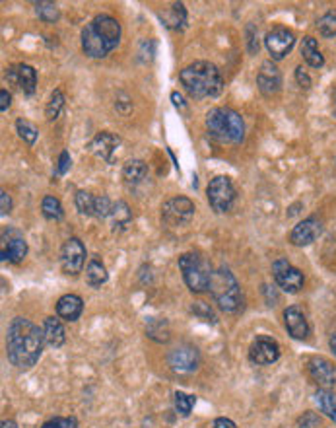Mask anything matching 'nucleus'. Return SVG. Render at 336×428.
<instances>
[{"mask_svg":"<svg viewBox=\"0 0 336 428\" xmlns=\"http://www.w3.org/2000/svg\"><path fill=\"white\" fill-rule=\"evenodd\" d=\"M208 202L216 212H227L232 210L233 202H235V187H233L232 179L225 175H216L214 179H210L206 189Z\"/></svg>","mask_w":336,"mask_h":428,"instance_id":"0eeeda50","label":"nucleus"},{"mask_svg":"<svg viewBox=\"0 0 336 428\" xmlns=\"http://www.w3.org/2000/svg\"><path fill=\"white\" fill-rule=\"evenodd\" d=\"M27 255V242L24 236L14 230V228H4L2 237H0V257L2 261L8 263H22Z\"/></svg>","mask_w":336,"mask_h":428,"instance_id":"9b49d317","label":"nucleus"},{"mask_svg":"<svg viewBox=\"0 0 336 428\" xmlns=\"http://www.w3.org/2000/svg\"><path fill=\"white\" fill-rule=\"evenodd\" d=\"M119 146H121V137H117V134H113V132L109 131H104V132H97L94 139L90 140L88 150H90L94 156L102 158V160H105V162L111 164L113 154L117 152Z\"/></svg>","mask_w":336,"mask_h":428,"instance_id":"2eb2a0df","label":"nucleus"},{"mask_svg":"<svg viewBox=\"0 0 336 428\" xmlns=\"http://www.w3.org/2000/svg\"><path fill=\"white\" fill-rule=\"evenodd\" d=\"M109 219H111L113 232H122V230H127V226L130 224V220H132V212H130L129 205L125 201L113 202V210Z\"/></svg>","mask_w":336,"mask_h":428,"instance_id":"393cba45","label":"nucleus"},{"mask_svg":"<svg viewBox=\"0 0 336 428\" xmlns=\"http://www.w3.org/2000/svg\"><path fill=\"white\" fill-rule=\"evenodd\" d=\"M113 210V202L109 201V197H95V209H94V216L95 219H109Z\"/></svg>","mask_w":336,"mask_h":428,"instance_id":"e433bc0d","label":"nucleus"},{"mask_svg":"<svg viewBox=\"0 0 336 428\" xmlns=\"http://www.w3.org/2000/svg\"><path fill=\"white\" fill-rule=\"evenodd\" d=\"M317 403H319L321 411L330 417L336 407V395L332 392H328V389H319L317 392Z\"/></svg>","mask_w":336,"mask_h":428,"instance_id":"c9c22d12","label":"nucleus"},{"mask_svg":"<svg viewBox=\"0 0 336 428\" xmlns=\"http://www.w3.org/2000/svg\"><path fill=\"white\" fill-rule=\"evenodd\" d=\"M206 131L222 144H239L245 139V121L232 107H214L206 113Z\"/></svg>","mask_w":336,"mask_h":428,"instance_id":"20e7f679","label":"nucleus"},{"mask_svg":"<svg viewBox=\"0 0 336 428\" xmlns=\"http://www.w3.org/2000/svg\"><path fill=\"white\" fill-rule=\"evenodd\" d=\"M86 247L78 237H69L61 249V267L64 275L76 277L86 265Z\"/></svg>","mask_w":336,"mask_h":428,"instance_id":"9d476101","label":"nucleus"},{"mask_svg":"<svg viewBox=\"0 0 336 428\" xmlns=\"http://www.w3.org/2000/svg\"><path fill=\"white\" fill-rule=\"evenodd\" d=\"M257 86L260 94L265 96H274L282 88V74L272 61H265L260 64L259 74H257Z\"/></svg>","mask_w":336,"mask_h":428,"instance_id":"f3484780","label":"nucleus"},{"mask_svg":"<svg viewBox=\"0 0 336 428\" xmlns=\"http://www.w3.org/2000/svg\"><path fill=\"white\" fill-rule=\"evenodd\" d=\"M16 129H18V134H20V139H24L31 146V144H35V140H37V129H35L34 125L29 121H26V119H18L16 121Z\"/></svg>","mask_w":336,"mask_h":428,"instance_id":"473e14b6","label":"nucleus"},{"mask_svg":"<svg viewBox=\"0 0 336 428\" xmlns=\"http://www.w3.org/2000/svg\"><path fill=\"white\" fill-rule=\"evenodd\" d=\"M192 314L199 315V317H202V319H206V322H212V324H216V315H214V312H212V308L208 306V304H204V302H195V306H192Z\"/></svg>","mask_w":336,"mask_h":428,"instance_id":"58836bf2","label":"nucleus"},{"mask_svg":"<svg viewBox=\"0 0 336 428\" xmlns=\"http://www.w3.org/2000/svg\"><path fill=\"white\" fill-rule=\"evenodd\" d=\"M249 359L251 362L259 364V366H268L274 364L280 359V345L267 335H260L249 347Z\"/></svg>","mask_w":336,"mask_h":428,"instance_id":"4468645a","label":"nucleus"},{"mask_svg":"<svg viewBox=\"0 0 336 428\" xmlns=\"http://www.w3.org/2000/svg\"><path fill=\"white\" fill-rule=\"evenodd\" d=\"M330 419H332L336 422V407H335V411H332V415H330Z\"/></svg>","mask_w":336,"mask_h":428,"instance_id":"603ef678","label":"nucleus"},{"mask_svg":"<svg viewBox=\"0 0 336 428\" xmlns=\"http://www.w3.org/2000/svg\"><path fill=\"white\" fill-rule=\"evenodd\" d=\"M179 269L183 272L185 284L189 287L190 292L195 294H204L210 290V280H212V267L210 263L200 254H183L179 257Z\"/></svg>","mask_w":336,"mask_h":428,"instance_id":"423d86ee","label":"nucleus"},{"mask_svg":"<svg viewBox=\"0 0 336 428\" xmlns=\"http://www.w3.org/2000/svg\"><path fill=\"white\" fill-rule=\"evenodd\" d=\"M319 422V417H315V413H305L302 419H300V427L307 428L311 424H317Z\"/></svg>","mask_w":336,"mask_h":428,"instance_id":"a18cd8bd","label":"nucleus"},{"mask_svg":"<svg viewBox=\"0 0 336 428\" xmlns=\"http://www.w3.org/2000/svg\"><path fill=\"white\" fill-rule=\"evenodd\" d=\"M0 428H18V424H16V420L8 419V420H2V427Z\"/></svg>","mask_w":336,"mask_h":428,"instance_id":"8fccbe9b","label":"nucleus"},{"mask_svg":"<svg viewBox=\"0 0 336 428\" xmlns=\"http://www.w3.org/2000/svg\"><path fill=\"white\" fill-rule=\"evenodd\" d=\"M35 14L39 20H43L45 24H55L61 18V10L55 2H35Z\"/></svg>","mask_w":336,"mask_h":428,"instance_id":"c756f323","label":"nucleus"},{"mask_svg":"<svg viewBox=\"0 0 336 428\" xmlns=\"http://www.w3.org/2000/svg\"><path fill=\"white\" fill-rule=\"evenodd\" d=\"M10 210H12V199H10L8 193L2 191L0 193V214L6 216V214H10Z\"/></svg>","mask_w":336,"mask_h":428,"instance_id":"37998d69","label":"nucleus"},{"mask_svg":"<svg viewBox=\"0 0 336 428\" xmlns=\"http://www.w3.org/2000/svg\"><path fill=\"white\" fill-rule=\"evenodd\" d=\"M162 20H164L165 26L172 27V29H183L185 24H187V10H185L181 2H175L172 6L169 16H164Z\"/></svg>","mask_w":336,"mask_h":428,"instance_id":"c85d7f7f","label":"nucleus"},{"mask_svg":"<svg viewBox=\"0 0 336 428\" xmlns=\"http://www.w3.org/2000/svg\"><path fill=\"white\" fill-rule=\"evenodd\" d=\"M328 345H330V350L335 352V357H336V335H332V337L328 339Z\"/></svg>","mask_w":336,"mask_h":428,"instance_id":"3c124183","label":"nucleus"},{"mask_svg":"<svg viewBox=\"0 0 336 428\" xmlns=\"http://www.w3.org/2000/svg\"><path fill=\"white\" fill-rule=\"evenodd\" d=\"M272 272H274V280L276 284L284 292H290V294H295L303 289V272L300 269L292 267L286 259H276L272 263Z\"/></svg>","mask_w":336,"mask_h":428,"instance_id":"f8f14e48","label":"nucleus"},{"mask_svg":"<svg viewBox=\"0 0 336 428\" xmlns=\"http://www.w3.org/2000/svg\"><path fill=\"white\" fill-rule=\"evenodd\" d=\"M41 210H43V216L47 220L59 222V220L64 219V209H62L61 201H59L57 197H51V195L43 197V201H41Z\"/></svg>","mask_w":336,"mask_h":428,"instance_id":"bb28decb","label":"nucleus"},{"mask_svg":"<svg viewBox=\"0 0 336 428\" xmlns=\"http://www.w3.org/2000/svg\"><path fill=\"white\" fill-rule=\"evenodd\" d=\"M284 325L288 333L292 335L293 339L298 341H303L307 339L309 335V324H307V317L303 315V312L300 308L290 306L284 310Z\"/></svg>","mask_w":336,"mask_h":428,"instance_id":"aec40b11","label":"nucleus"},{"mask_svg":"<svg viewBox=\"0 0 336 428\" xmlns=\"http://www.w3.org/2000/svg\"><path fill=\"white\" fill-rule=\"evenodd\" d=\"M146 335L155 343H167L169 341V327L165 319H150L146 325Z\"/></svg>","mask_w":336,"mask_h":428,"instance_id":"cd10ccee","label":"nucleus"},{"mask_svg":"<svg viewBox=\"0 0 336 428\" xmlns=\"http://www.w3.org/2000/svg\"><path fill=\"white\" fill-rule=\"evenodd\" d=\"M84 312V300L76 294H64L57 302V315L64 322H76Z\"/></svg>","mask_w":336,"mask_h":428,"instance_id":"412c9836","label":"nucleus"},{"mask_svg":"<svg viewBox=\"0 0 336 428\" xmlns=\"http://www.w3.org/2000/svg\"><path fill=\"white\" fill-rule=\"evenodd\" d=\"M265 45H267L268 53L274 61H282L288 53L292 51L295 45V35L288 29V27L278 26L270 29L265 37Z\"/></svg>","mask_w":336,"mask_h":428,"instance_id":"ddd939ff","label":"nucleus"},{"mask_svg":"<svg viewBox=\"0 0 336 428\" xmlns=\"http://www.w3.org/2000/svg\"><path fill=\"white\" fill-rule=\"evenodd\" d=\"M70 164H72V160H70L69 150H62L61 158H59V166H57V174H55V175L66 174V172L70 170Z\"/></svg>","mask_w":336,"mask_h":428,"instance_id":"a19ab883","label":"nucleus"},{"mask_svg":"<svg viewBox=\"0 0 336 428\" xmlns=\"http://www.w3.org/2000/svg\"><path fill=\"white\" fill-rule=\"evenodd\" d=\"M146 175L148 166L146 162H142V160H129V162L122 166V179L129 185L142 184Z\"/></svg>","mask_w":336,"mask_h":428,"instance_id":"b1692460","label":"nucleus"},{"mask_svg":"<svg viewBox=\"0 0 336 428\" xmlns=\"http://www.w3.org/2000/svg\"><path fill=\"white\" fill-rule=\"evenodd\" d=\"M62 107H64V94H62L61 90H55L51 94L49 104H47V109H45L47 119H49V121H57L59 115H61Z\"/></svg>","mask_w":336,"mask_h":428,"instance_id":"7c9ffc66","label":"nucleus"},{"mask_svg":"<svg viewBox=\"0 0 336 428\" xmlns=\"http://www.w3.org/2000/svg\"><path fill=\"white\" fill-rule=\"evenodd\" d=\"M245 34H247V51L251 55H257L259 53V32H257V27L253 24H247Z\"/></svg>","mask_w":336,"mask_h":428,"instance_id":"4c0bfd02","label":"nucleus"},{"mask_svg":"<svg viewBox=\"0 0 336 428\" xmlns=\"http://www.w3.org/2000/svg\"><path fill=\"white\" fill-rule=\"evenodd\" d=\"M317 29H319L321 35L325 37H335L336 35V14L328 12L325 16H321L317 20Z\"/></svg>","mask_w":336,"mask_h":428,"instance_id":"72a5a7b5","label":"nucleus"},{"mask_svg":"<svg viewBox=\"0 0 336 428\" xmlns=\"http://www.w3.org/2000/svg\"><path fill=\"white\" fill-rule=\"evenodd\" d=\"M10 104H12V96H10V92L6 90V88H2V90H0V111H2V113H6V111H8Z\"/></svg>","mask_w":336,"mask_h":428,"instance_id":"c03bdc74","label":"nucleus"},{"mask_svg":"<svg viewBox=\"0 0 336 428\" xmlns=\"http://www.w3.org/2000/svg\"><path fill=\"white\" fill-rule=\"evenodd\" d=\"M167 364L175 374H192L200 366V350L195 345L183 343L179 347L169 350Z\"/></svg>","mask_w":336,"mask_h":428,"instance_id":"6e6552de","label":"nucleus"},{"mask_svg":"<svg viewBox=\"0 0 336 428\" xmlns=\"http://www.w3.org/2000/svg\"><path fill=\"white\" fill-rule=\"evenodd\" d=\"M195 202L187 197H173L169 201L164 202L162 207V220L167 226L177 228L189 224L195 216Z\"/></svg>","mask_w":336,"mask_h":428,"instance_id":"1a4fd4ad","label":"nucleus"},{"mask_svg":"<svg viewBox=\"0 0 336 428\" xmlns=\"http://www.w3.org/2000/svg\"><path fill=\"white\" fill-rule=\"evenodd\" d=\"M121 41V24L109 14L95 16L82 29V49L92 59H104Z\"/></svg>","mask_w":336,"mask_h":428,"instance_id":"f03ea898","label":"nucleus"},{"mask_svg":"<svg viewBox=\"0 0 336 428\" xmlns=\"http://www.w3.org/2000/svg\"><path fill=\"white\" fill-rule=\"evenodd\" d=\"M321 234H323V222L317 216H309L293 228L292 234H290V242H292V245L303 247V245L313 244Z\"/></svg>","mask_w":336,"mask_h":428,"instance_id":"dca6fc26","label":"nucleus"},{"mask_svg":"<svg viewBox=\"0 0 336 428\" xmlns=\"http://www.w3.org/2000/svg\"><path fill=\"white\" fill-rule=\"evenodd\" d=\"M210 292L220 310L227 314H235L243 308V294L239 289V282L233 277L230 269H216L210 280Z\"/></svg>","mask_w":336,"mask_h":428,"instance_id":"39448f33","label":"nucleus"},{"mask_svg":"<svg viewBox=\"0 0 336 428\" xmlns=\"http://www.w3.org/2000/svg\"><path fill=\"white\" fill-rule=\"evenodd\" d=\"M43 329L31 324L26 317H14L8 325L6 354L8 360L20 370H27L37 364L43 352Z\"/></svg>","mask_w":336,"mask_h":428,"instance_id":"f257e3e1","label":"nucleus"},{"mask_svg":"<svg viewBox=\"0 0 336 428\" xmlns=\"http://www.w3.org/2000/svg\"><path fill=\"white\" fill-rule=\"evenodd\" d=\"M43 337L45 343L52 347V349H59L66 341V333L61 324V317H47L43 322Z\"/></svg>","mask_w":336,"mask_h":428,"instance_id":"4be33fe9","label":"nucleus"},{"mask_svg":"<svg viewBox=\"0 0 336 428\" xmlns=\"http://www.w3.org/2000/svg\"><path fill=\"white\" fill-rule=\"evenodd\" d=\"M74 202H76V209L86 214V216H94V209H95V197L92 193L88 191H78L76 197H74Z\"/></svg>","mask_w":336,"mask_h":428,"instance_id":"2f4dec72","label":"nucleus"},{"mask_svg":"<svg viewBox=\"0 0 336 428\" xmlns=\"http://www.w3.org/2000/svg\"><path fill=\"white\" fill-rule=\"evenodd\" d=\"M41 428H76V420L74 419H61V417H57V419H51L45 422Z\"/></svg>","mask_w":336,"mask_h":428,"instance_id":"ea45409f","label":"nucleus"},{"mask_svg":"<svg viewBox=\"0 0 336 428\" xmlns=\"http://www.w3.org/2000/svg\"><path fill=\"white\" fill-rule=\"evenodd\" d=\"M179 82L185 92L195 99L216 97L224 90V78L220 69L208 61H197L179 72Z\"/></svg>","mask_w":336,"mask_h":428,"instance_id":"7ed1b4c3","label":"nucleus"},{"mask_svg":"<svg viewBox=\"0 0 336 428\" xmlns=\"http://www.w3.org/2000/svg\"><path fill=\"white\" fill-rule=\"evenodd\" d=\"M262 292H265V296H267V302H268V306H276V302H278V296H276V292H272L270 294V287H262Z\"/></svg>","mask_w":336,"mask_h":428,"instance_id":"de8ad7c7","label":"nucleus"},{"mask_svg":"<svg viewBox=\"0 0 336 428\" xmlns=\"http://www.w3.org/2000/svg\"><path fill=\"white\" fill-rule=\"evenodd\" d=\"M6 78L16 84L26 96H31L35 92V86H37V72H35L34 67L29 64H16V67H10L6 70Z\"/></svg>","mask_w":336,"mask_h":428,"instance_id":"6ab92c4d","label":"nucleus"},{"mask_svg":"<svg viewBox=\"0 0 336 428\" xmlns=\"http://www.w3.org/2000/svg\"><path fill=\"white\" fill-rule=\"evenodd\" d=\"M107 279H109V275H107V269H105V265L97 257H92L90 261H88V267H86V282L88 287H92V289H99L102 284H105L107 282Z\"/></svg>","mask_w":336,"mask_h":428,"instance_id":"5701e85b","label":"nucleus"},{"mask_svg":"<svg viewBox=\"0 0 336 428\" xmlns=\"http://www.w3.org/2000/svg\"><path fill=\"white\" fill-rule=\"evenodd\" d=\"M307 372L309 376L323 387H332L336 385V364L323 357H311L307 362Z\"/></svg>","mask_w":336,"mask_h":428,"instance_id":"a211bd4d","label":"nucleus"},{"mask_svg":"<svg viewBox=\"0 0 336 428\" xmlns=\"http://www.w3.org/2000/svg\"><path fill=\"white\" fill-rule=\"evenodd\" d=\"M214 428H237V427H235L233 420L225 419V417H220V419L214 420Z\"/></svg>","mask_w":336,"mask_h":428,"instance_id":"49530a36","label":"nucleus"},{"mask_svg":"<svg viewBox=\"0 0 336 428\" xmlns=\"http://www.w3.org/2000/svg\"><path fill=\"white\" fill-rule=\"evenodd\" d=\"M172 99H173V105H175V107H179V109H185V99H183V96L179 94V92H173Z\"/></svg>","mask_w":336,"mask_h":428,"instance_id":"09e8293b","label":"nucleus"},{"mask_svg":"<svg viewBox=\"0 0 336 428\" xmlns=\"http://www.w3.org/2000/svg\"><path fill=\"white\" fill-rule=\"evenodd\" d=\"M192 407H195V395H187L183 394V392H177V394H175V409H177L179 415L189 417Z\"/></svg>","mask_w":336,"mask_h":428,"instance_id":"f704fd0d","label":"nucleus"},{"mask_svg":"<svg viewBox=\"0 0 336 428\" xmlns=\"http://www.w3.org/2000/svg\"><path fill=\"white\" fill-rule=\"evenodd\" d=\"M302 57L303 61L307 62L309 67H313V69H321V67L325 64V57L321 55L319 45H317V41H315L313 37H305V39H303Z\"/></svg>","mask_w":336,"mask_h":428,"instance_id":"a878e982","label":"nucleus"},{"mask_svg":"<svg viewBox=\"0 0 336 428\" xmlns=\"http://www.w3.org/2000/svg\"><path fill=\"white\" fill-rule=\"evenodd\" d=\"M295 80H298V84L303 88V90H309L311 88V78H309V74L303 70V67H298L295 69Z\"/></svg>","mask_w":336,"mask_h":428,"instance_id":"79ce46f5","label":"nucleus"}]
</instances>
